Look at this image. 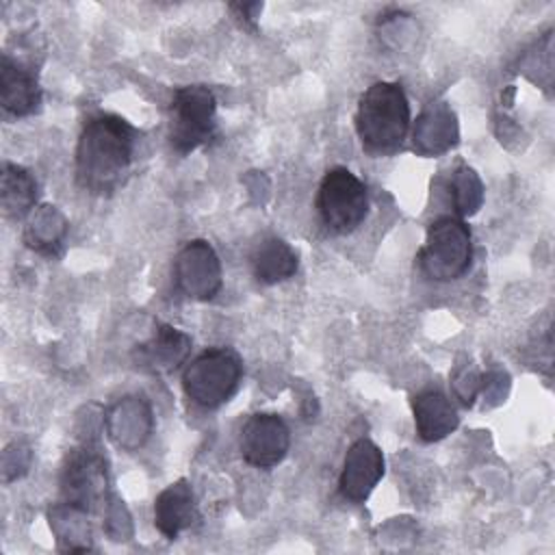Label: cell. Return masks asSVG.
<instances>
[{
  "label": "cell",
  "instance_id": "obj_10",
  "mask_svg": "<svg viewBox=\"0 0 555 555\" xmlns=\"http://www.w3.org/2000/svg\"><path fill=\"white\" fill-rule=\"evenodd\" d=\"M382 477H384L382 449L369 438H358L345 453L343 470L338 477L340 494L351 503H362L369 499V494L375 490Z\"/></svg>",
  "mask_w": 555,
  "mask_h": 555
},
{
  "label": "cell",
  "instance_id": "obj_21",
  "mask_svg": "<svg viewBox=\"0 0 555 555\" xmlns=\"http://www.w3.org/2000/svg\"><path fill=\"white\" fill-rule=\"evenodd\" d=\"M449 195L460 217H473L483 204V182L473 167L460 165L451 173Z\"/></svg>",
  "mask_w": 555,
  "mask_h": 555
},
{
  "label": "cell",
  "instance_id": "obj_1",
  "mask_svg": "<svg viewBox=\"0 0 555 555\" xmlns=\"http://www.w3.org/2000/svg\"><path fill=\"white\" fill-rule=\"evenodd\" d=\"M137 147L134 126L115 113L91 115L76 143V180L85 191L111 193L126 178Z\"/></svg>",
  "mask_w": 555,
  "mask_h": 555
},
{
  "label": "cell",
  "instance_id": "obj_5",
  "mask_svg": "<svg viewBox=\"0 0 555 555\" xmlns=\"http://www.w3.org/2000/svg\"><path fill=\"white\" fill-rule=\"evenodd\" d=\"M418 260L423 273L434 282H451L462 278L473 260L470 228L457 217H438L427 228Z\"/></svg>",
  "mask_w": 555,
  "mask_h": 555
},
{
  "label": "cell",
  "instance_id": "obj_12",
  "mask_svg": "<svg viewBox=\"0 0 555 555\" xmlns=\"http://www.w3.org/2000/svg\"><path fill=\"white\" fill-rule=\"evenodd\" d=\"M191 336L169 323H156L152 336L139 343L132 360L139 369L156 375H167L180 369L191 353Z\"/></svg>",
  "mask_w": 555,
  "mask_h": 555
},
{
  "label": "cell",
  "instance_id": "obj_20",
  "mask_svg": "<svg viewBox=\"0 0 555 555\" xmlns=\"http://www.w3.org/2000/svg\"><path fill=\"white\" fill-rule=\"evenodd\" d=\"M89 512L78 509L59 501L50 507L48 520L50 529L56 535V544L61 551L67 553H87L91 551V527H89Z\"/></svg>",
  "mask_w": 555,
  "mask_h": 555
},
{
  "label": "cell",
  "instance_id": "obj_24",
  "mask_svg": "<svg viewBox=\"0 0 555 555\" xmlns=\"http://www.w3.org/2000/svg\"><path fill=\"white\" fill-rule=\"evenodd\" d=\"M481 373H477L473 366H460L453 377H451V384H453V390L455 395L460 397V401L464 405H473L479 390H481Z\"/></svg>",
  "mask_w": 555,
  "mask_h": 555
},
{
  "label": "cell",
  "instance_id": "obj_17",
  "mask_svg": "<svg viewBox=\"0 0 555 555\" xmlns=\"http://www.w3.org/2000/svg\"><path fill=\"white\" fill-rule=\"evenodd\" d=\"M251 273L260 284H278L297 273L299 256L297 251L278 236L262 238L249 256Z\"/></svg>",
  "mask_w": 555,
  "mask_h": 555
},
{
  "label": "cell",
  "instance_id": "obj_2",
  "mask_svg": "<svg viewBox=\"0 0 555 555\" xmlns=\"http://www.w3.org/2000/svg\"><path fill=\"white\" fill-rule=\"evenodd\" d=\"M410 130V102L399 82H373L358 100L356 132L371 154L397 152Z\"/></svg>",
  "mask_w": 555,
  "mask_h": 555
},
{
  "label": "cell",
  "instance_id": "obj_23",
  "mask_svg": "<svg viewBox=\"0 0 555 555\" xmlns=\"http://www.w3.org/2000/svg\"><path fill=\"white\" fill-rule=\"evenodd\" d=\"M30 449L22 442H11L2 453V481L11 483L13 479L22 477L30 468Z\"/></svg>",
  "mask_w": 555,
  "mask_h": 555
},
{
  "label": "cell",
  "instance_id": "obj_3",
  "mask_svg": "<svg viewBox=\"0 0 555 555\" xmlns=\"http://www.w3.org/2000/svg\"><path fill=\"white\" fill-rule=\"evenodd\" d=\"M243 377L241 356L230 347H212L195 356L182 371V390L199 408L223 405Z\"/></svg>",
  "mask_w": 555,
  "mask_h": 555
},
{
  "label": "cell",
  "instance_id": "obj_4",
  "mask_svg": "<svg viewBox=\"0 0 555 555\" xmlns=\"http://www.w3.org/2000/svg\"><path fill=\"white\" fill-rule=\"evenodd\" d=\"M217 137V98L204 85H186L173 91L169 104V143L178 154L210 143Z\"/></svg>",
  "mask_w": 555,
  "mask_h": 555
},
{
  "label": "cell",
  "instance_id": "obj_25",
  "mask_svg": "<svg viewBox=\"0 0 555 555\" xmlns=\"http://www.w3.org/2000/svg\"><path fill=\"white\" fill-rule=\"evenodd\" d=\"M232 11H236V15L251 28H256V22H258V15L262 11V2H243V4H230Z\"/></svg>",
  "mask_w": 555,
  "mask_h": 555
},
{
  "label": "cell",
  "instance_id": "obj_11",
  "mask_svg": "<svg viewBox=\"0 0 555 555\" xmlns=\"http://www.w3.org/2000/svg\"><path fill=\"white\" fill-rule=\"evenodd\" d=\"M104 427L108 438L121 451L141 449L154 429V412L152 405L137 395H128L115 401L104 412Z\"/></svg>",
  "mask_w": 555,
  "mask_h": 555
},
{
  "label": "cell",
  "instance_id": "obj_18",
  "mask_svg": "<svg viewBox=\"0 0 555 555\" xmlns=\"http://www.w3.org/2000/svg\"><path fill=\"white\" fill-rule=\"evenodd\" d=\"M67 236L65 215L52 206L41 204L28 217L24 225V243L41 256H59Z\"/></svg>",
  "mask_w": 555,
  "mask_h": 555
},
{
  "label": "cell",
  "instance_id": "obj_9",
  "mask_svg": "<svg viewBox=\"0 0 555 555\" xmlns=\"http://www.w3.org/2000/svg\"><path fill=\"white\" fill-rule=\"evenodd\" d=\"M291 447V429L286 421L273 412L251 414L238 436L241 457L256 468L278 466Z\"/></svg>",
  "mask_w": 555,
  "mask_h": 555
},
{
  "label": "cell",
  "instance_id": "obj_16",
  "mask_svg": "<svg viewBox=\"0 0 555 555\" xmlns=\"http://www.w3.org/2000/svg\"><path fill=\"white\" fill-rule=\"evenodd\" d=\"M416 434L423 442H438L453 434L460 416L451 399L438 388H425L412 399Z\"/></svg>",
  "mask_w": 555,
  "mask_h": 555
},
{
  "label": "cell",
  "instance_id": "obj_6",
  "mask_svg": "<svg viewBox=\"0 0 555 555\" xmlns=\"http://www.w3.org/2000/svg\"><path fill=\"white\" fill-rule=\"evenodd\" d=\"M61 501L89 514L104 512L111 501L108 462L95 444L72 449L61 468Z\"/></svg>",
  "mask_w": 555,
  "mask_h": 555
},
{
  "label": "cell",
  "instance_id": "obj_19",
  "mask_svg": "<svg viewBox=\"0 0 555 555\" xmlns=\"http://www.w3.org/2000/svg\"><path fill=\"white\" fill-rule=\"evenodd\" d=\"M37 180L35 176L17 165L2 163L0 173V206L7 219H26L37 206Z\"/></svg>",
  "mask_w": 555,
  "mask_h": 555
},
{
  "label": "cell",
  "instance_id": "obj_15",
  "mask_svg": "<svg viewBox=\"0 0 555 555\" xmlns=\"http://www.w3.org/2000/svg\"><path fill=\"white\" fill-rule=\"evenodd\" d=\"M0 104L13 117H26L41 104V87L37 76L13 61L7 52L0 59Z\"/></svg>",
  "mask_w": 555,
  "mask_h": 555
},
{
  "label": "cell",
  "instance_id": "obj_22",
  "mask_svg": "<svg viewBox=\"0 0 555 555\" xmlns=\"http://www.w3.org/2000/svg\"><path fill=\"white\" fill-rule=\"evenodd\" d=\"M104 529L111 535V540L121 542L132 535V525H130V514L124 507V501H119L115 494L111 496L106 509H104Z\"/></svg>",
  "mask_w": 555,
  "mask_h": 555
},
{
  "label": "cell",
  "instance_id": "obj_8",
  "mask_svg": "<svg viewBox=\"0 0 555 555\" xmlns=\"http://www.w3.org/2000/svg\"><path fill=\"white\" fill-rule=\"evenodd\" d=\"M171 275L178 293L195 301L212 299L223 284L221 260L206 238H193L178 249Z\"/></svg>",
  "mask_w": 555,
  "mask_h": 555
},
{
  "label": "cell",
  "instance_id": "obj_14",
  "mask_svg": "<svg viewBox=\"0 0 555 555\" xmlns=\"http://www.w3.org/2000/svg\"><path fill=\"white\" fill-rule=\"evenodd\" d=\"M199 509L193 488L186 479H178L160 490L154 499V527L167 538L176 540L184 529L195 525Z\"/></svg>",
  "mask_w": 555,
  "mask_h": 555
},
{
  "label": "cell",
  "instance_id": "obj_13",
  "mask_svg": "<svg viewBox=\"0 0 555 555\" xmlns=\"http://www.w3.org/2000/svg\"><path fill=\"white\" fill-rule=\"evenodd\" d=\"M460 141V126L447 102H429L412 128V150L418 156H440Z\"/></svg>",
  "mask_w": 555,
  "mask_h": 555
},
{
  "label": "cell",
  "instance_id": "obj_7",
  "mask_svg": "<svg viewBox=\"0 0 555 555\" xmlns=\"http://www.w3.org/2000/svg\"><path fill=\"white\" fill-rule=\"evenodd\" d=\"M317 210L330 232H353L369 212L366 184L347 167L327 169L317 191Z\"/></svg>",
  "mask_w": 555,
  "mask_h": 555
}]
</instances>
